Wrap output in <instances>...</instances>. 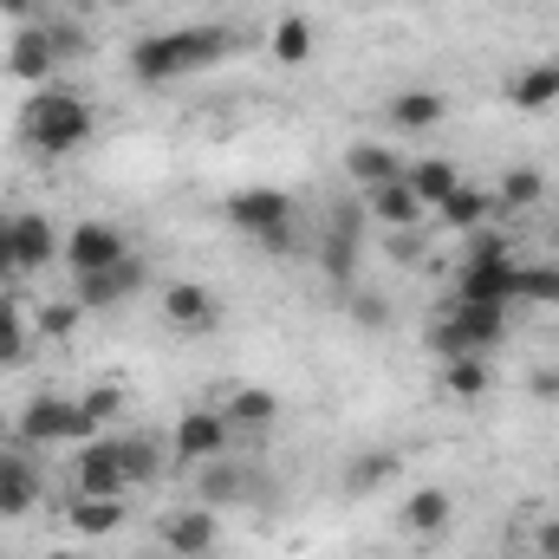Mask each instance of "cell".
<instances>
[{
  "instance_id": "1",
  "label": "cell",
  "mask_w": 559,
  "mask_h": 559,
  "mask_svg": "<svg viewBox=\"0 0 559 559\" xmlns=\"http://www.w3.org/2000/svg\"><path fill=\"white\" fill-rule=\"evenodd\" d=\"M241 46V33L235 26H176V33H143L138 46H131V79L138 85H176V79H189V72H209L215 59H228Z\"/></svg>"
},
{
  "instance_id": "2",
  "label": "cell",
  "mask_w": 559,
  "mask_h": 559,
  "mask_svg": "<svg viewBox=\"0 0 559 559\" xmlns=\"http://www.w3.org/2000/svg\"><path fill=\"white\" fill-rule=\"evenodd\" d=\"M85 138H92V105L66 85H39L20 105V143L33 156H72Z\"/></svg>"
},
{
  "instance_id": "3",
  "label": "cell",
  "mask_w": 559,
  "mask_h": 559,
  "mask_svg": "<svg viewBox=\"0 0 559 559\" xmlns=\"http://www.w3.org/2000/svg\"><path fill=\"white\" fill-rule=\"evenodd\" d=\"M92 436H105L98 423L85 417V404H66V397H33L20 417H13V442L20 449H52V442H92Z\"/></svg>"
},
{
  "instance_id": "4",
  "label": "cell",
  "mask_w": 559,
  "mask_h": 559,
  "mask_svg": "<svg viewBox=\"0 0 559 559\" xmlns=\"http://www.w3.org/2000/svg\"><path fill=\"white\" fill-rule=\"evenodd\" d=\"M228 228H241L248 241H261V248H293V195H280V189H235L228 195Z\"/></svg>"
},
{
  "instance_id": "5",
  "label": "cell",
  "mask_w": 559,
  "mask_h": 559,
  "mask_svg": "<svg viewBox=\"0 0 559 559\" xmlns=\"http://www.w3.org/2000/svg\"><path fill=\"white\" fill-rule=\"evenodd\" d=\"M72 495H131L124 449H118V436H111V429L72 449Z\"/></svg>"
},
{
  "instance_id": "6",
  "label": "cell",
  "mask_w": 559,
  "mask_h": 559,
  "mask_svg": "<svg viewBox=\"0 0 559 559\" xmlns=\"http://www.w3.org/2000/svg\"><path fill=\"white\" fill-rule=\"evenodd\" d=\"M131 248H124V228L118 222H72V235L59 241V261L72 267V280L85 274H105V267H118Z\"/></svg>"
},
{
  "instance_id": "7",
  "label": "cell",
  "mask_w": 559,
  "mask_h": 559,
  "mask_svg": "<svg viewBox=\"0 0 559 559\" xmlns=\"http://www.w3.org/2000/svg\"><path fill=\"white\" fill-rule=\"evenodd\" d=\"M455 299H468V306H508V299H521V267L508 261V248L501 254H468L462 274H455Z\"/></svg>"
},
{
  "instance_id": "8",
  "label": "cell",
  "mask_w": 559,
  "mask_h": 559,
  "mask_svg": "<svg viewBox=\"0 0 559 559\" xmlns=\"http://www.w3.org/2000/svg\"><path fill=\"white\" fill-rule=\"evenodd\" d=\"M52 72H59V52H52L46 20L13 26V39H7V79H20V85H46Z\"/></svg>"
},
{
  "instance_id": "9",
  "label": "cell",
  "mask_w": 559,
  "mask_h": 559,
  "mask_svg": "<svg viewBox=\"0 0 559 559\" xmlns=\"http://www.w3.org/2000/svg\"><path fill=\"white\" fill-rule=\"evenodd\" d=\"M169 442H176V462H215V455H228V423L215 404H195L176 417Z\"/></svg>"
},
{
  "instance_id": "10",
  "label": "cell",
  "mask_w": 559,
  "mask_h": 559,
  "mask_svg": "<svg viewBox=\"0 0 559 559\" xmlns=\"http://www.w3.org/2000/svg\"><path fill=\"white\" fill-rule=\"evenodd\" d=\"M222 423H228V436H267L280 423V397L267 391V384H228L222 391Z\"/></svg>"
},
{
  "instance_id": "11",
  "label": "cell",
  "mask_w": 559,
  "mask_h": 559,
  "mask_svg": "<svg viewBox=\"0 0 559 559\" xmlns=\"http://www.w3.org/2000/svg\"><path fill=\"white\" fill-rule=\"evenodd\" d=\"M215 540H222V514L202 508V501H195V508H176V514L163 521V547L176 559H209Z\"/></svg>"
},
{
  "instance_id": "12",
  "label": "cell",
  "mask_w": 559,
  "mask_h": 559,
  "mask_svg": "<svg viewBox=\"0 0 559 559\" xmlns=\"http://www.w3.org/2000/svg\"><path fill=\"white\" fill-rule=\"evenodd\" d=\"M163 319H169L182 338H202V332H215L222 306H215V293H209L202 280H169V293H163Z\"/></svg>"
},
{
  "instance_id": "13",
  "label": "cell",
  "mask_w": 559,
  "mask_h": 559,
  "mask_svg": "<svg viewBox=\"0 0 559 559\" xmlns=\"http://www.w3.org/2000/svg\"><path fill=\"white\" fill-rule=\"evenodd\" d=\"M39 468H33V455L20 449V442H7L0 449V521H20V514H33L39 508Z\"/></svg>"
},
{
  "instance_id": "14",
  "label": "cell",
  "mask_w": 559,
  "mask_h": 559,
  "mask_svg": "<svg viewBox=\"0 0 559 559\" xmlns=\"http://www.w3.org/2000/svg\"><path fill=\"white\" fill-rule=\"evenodd\" d=\"M59 241H66V235H59L39 209H20V215H13V267H20V274L52 267V261H59Z\"/></svg>"
},
{
  "instance_id": "15",
  "label": "cell",
  "mask_w": 559,
  "mask_h": 559,
  "mask_svg": "<svg viewBox=\"0 0 559 559\" xmlns=\"http://www.w3.org/2000/svg\"><path fill=\"white\" fill-rule=\"evenodd\" d=\"M138 286H143V261H138V254H124V261H118V267H105V274L72 280V299H79L85 312H105V306H124Z\"/></svg>"
},
{
  "instance_id": "16",
  "label": "cell",
  "mask_w": 559,
  "mask_h": 559,
  "mask_svg": "<svg viewBox=\"0 0 559 559\" xmlns=\"http://www.w3.org/2000/svg\"><path fill=\"white\" fill-rule=\"evenodd\" d=\"M436 384H442L449 404H481L495 391V365H488V352H462V358H442Z\"/></svg>"
},
{
  "instance_id": "17",
  "label": "cell",
  "mask_w": 559,
  "mask_h": 559,
  "mask_svg": "<svg viewBox=\"0 0 559 559\" xmlns=\"http://www.w3.org/2000/svg\"><path fill=\"white\" fill-rule=\"evenodd\" d=\"M365 215H371L384 235H397V228H417L429 209L417 202V189L397 176V182H384V189H365Z\"/></svg>"
},
{
  "instance_id": "18",
  "label": "cell",
  "mask_w": 559,
  "mask_h": 559,
  "mask_svg": "<svg viewBox=\"0 0 559 559\" xmlns=\"http://www.w3.org/2000/svg\"><path fill=\"white\" fill-rule=\"evenodd\" d=\"M66 527H72L79 540L118 534V527H124V495H72V501H66Z\"/></svg>"
},
{
  "instance_id": "19",
  "label": "cell",
  "mask_w": 559,
  "mask_h": 559,
  "mask_svg": "<svg viewBox=\"0 0 559 559\" xmlns=\"http://www.w3.org/2000/svg\"><path fill=\"white\" fill-rule=\"evenodd\" d=\"M404 182L417 189V202L436 215V209H442L468 176H462V163H449V156H423V163H404Z\"/></svg>"
},
{
  "instance_id": "20",
  "label": "cell",
  "mask_w": 559,
  "mask_h": 559,
  "mask_svg": "<svg viewBox=\"0 0 559 559\" xmlns=\"http://www.w3.org/2000/svg\"><path fill=\"white\" fill-rule=\"evenodd\" d=\"M449 319H455V332H462L468 352H495L508 338V306H468V299H455Z\"/></svg>"
},
{
  "instance_id": "21",
  "label": "cell",
  "mask_w": 559,
  "mask_h": 559,
  "mask_svg": "<svg viewBox=\"0 0 559 559\" xmlns=\"http://www.w3.org/2000/svg\"><path fill=\"white\" fill-rule=\"evenodd\" d=\"M345 176H352L358 189H384V182L404 176V156H397L391 143H352V150H345Z\"/></svg>"
},
{
  "instance_id": "22",
  "label": "cell",
  "mask_w": 559,
  "mask_h": 559,
  "mask_svg": "<svg viewBox=\"0 0 559 559\" xmlns=\"http://www.w3.org/2000/svg\"><path fill=\"white\" fill-rule=\"evenodd\" d=\"M325 274L338 293H352L358 286V215L345 209L338 222H332V235H325Z\"/></svg>"
},
{
  "instance_id": "23",
  "label": "cell",
  "mask_w": 559,
  "mask_h": 559,
  "mask_svg": "<svg viewBox=\"0 0 559 559\" xmlns=\"http://www.w3.org/2000/svg\"><path fill=\"white\" fill-rule=\"evenodd\" d=\"M488 215H495V195L488 189H475V182H462L442 209H436V228H455V235H475V228H488Z\"/></svg>"
},
{
  "instance_id": "24",
  "label": "cell",
  "mask_w": 559,
  "mask_h": 559,
  "mask_svg": "<svg viewBox=\"0 0 559 559\" xmlns=\"http://www.w3.org/2000/svg\"><path fill=\"white\" fill-rule=\"evenodd\" d=\"M195 501H202V508H215V514H222V508H241V501H248V475H241L235 462H222V455H215V462H202Z\"/></svg>"
},
{
  "instance_id": "25",
  "label": "cell",
  "mask_w": 559,
  "mask_h": 559,
  "mask_svg": "<svg viewBox=\"0 0 559 559\" xmlns=\"http://www.w3.org/2000/svg\"><path fill=\"white\" fill-rule=\"evenodd\" d=\"M442 111H449V105H442V92H397V98L384 105V124L417 138V131H436V124H442Z\"/></svg>"
},
{
  "instance_id": "26",
  "label": "cell",
  "mask_w": 559,
  "mask_h": 559,
  "mask_svg": "<svg viewBox=\"0 0 559 559\" xmlns=\"http://www.w3.org/2000/svg\"><path fill=\"white\" fill-rule=\"evenodd\" d=\"M26 352H33V312L13 293H0V371H20Z\"/></svg>"
},
{
  "instance_id": "27",
  "label": "cell",
  "mask_w": 559,
  "mask_h": 559,
  "mask_svg": "<svg viewBox=\"0 0 559 559\" xmlns=\"http://www.w3.org/2000/svg\"><path fill=\"white\" fill-rule=\"evenodd\" d=\"M449 521H455V501H449V488H417V495L404 501V534H417V540H436Z\"/></svg>"
},
{
  "instance_id": "28",
  "label": "cell",
  "mask_w": 559,
  "mask_h": 559,
  "mask_svg": "<svg viewBox=\"0 0 559 559\" xmlns=\"http://www.w3.org/2000/svg\"><path fill=\"white\" fill-rule=\"evenodd\" d=\"M397 468H404V462H397L391 449H365V455L345 468V495H352V501H365V495L391 488V481H397Z\"/></svg>"
},
{
  "instance_id": "29",
  "label": "cell",
  "mask_w": 559,
  "mask_h": 559,
  "mask_svg": "<svg viewBox=\"0 0 559 559\" xmlns=\"http://www.w3.org/2000/svg\"><path fill=\"white\" fill-rule=\"evenodd\" d=\"M508 105H514V111H534V118H547V111L559 105L554 72H547V66H521V72L508 79Z\"/></svg>"
},
{
  "instance_id": "30",
  "label": "cell",
  "mask_w": 559,
  "mask_h": 559,
  "mask_svg": "<svg viewBox=\"0 0 559 559\" xmlns=\"http://www.w3.org/2000/svg\"><path fill=\"white\" fill-rule=\"evenodd\" d=\"M547 195V176L534 169V163H514V169H501V182H495V209H534Z\"/></svg>"
},
{
  "instance_id": "31",
  "label": "cell",
  "mask_w": 559,
  "mask_h": 559,
  "mask_svg": "<svg viewBox=\"0 0 559 559\" xmlns=\"http://www.w3.org/2000/svg\"><path fill=\"white\" fill-rule=\"evenodd\" d=\"M79 325H85V306H79V299H46V306L33 312V332L52 338V345H66Z\"/></svg>"
},
{
  "instance_id": "32",
  "label": "cell",
  "mask_w": 559,
  "mask_h": 559,
  "mask_svg": "<svg viewBox=\"0 0 559 559\" xmlns=\"http://www.w3.org/2000/svg\"><path fill=\"white\" fill-rule=\"evenodd\" d=\"M274 59L280 66H306L312 59V20L306 13H286L274 26Z\"/></svg>"
},
{
  "instance_id": "33",
  "label": "cell",
  "mask_w": 559,
  "mask_h": 559,
  "mask_svg": "<svg viewBox=\"0 0 559 559\" xmlns=\"http://www.w3.org/2000/svg\"><path fill=\"white\" fill-rule=\"evenodd\" d=\"M79 404H85V417L98 423V429H118L124 423V378H98Z\"/></svg>"
},
{
  "instance_id": "34",
  "label": "cell",
  "mask_w": 559,
  "mask_h": 559,
  "mask_svg": "<svg viewBox=\"0 0 559 559\" xmlns=\"http://www.w3.org/2000/svg\"><path fill=\"white\" fill-rule=\"evenodd\" d=\"M118 449H124V475H131V488L156 481V468H163V449H156V436H118Z\"/></svg>"
},
{
  "instance_id": "35",
  "label": "cell",
  "mask_w": 559,
  "mask_h": 559,
  "mask_svg": "<svg viewBox=\"0 0 559 559\" xmlns=\"http://www.w3.org/2000/svg\"><path fill=\"white\" fill-rule=\"evenodd\" d=\"M521 299H534V306H559V261H534V267H521Z\"/></svg>"
},
{
  "instance_id": "36",
  "label": "cell",
  "mask_w": 559,
  "mask_h": 559,
  "mask_svg": "<svg viewBox=\"0 0 559 559\" xmlns=\"http://www.w3.org/2000/svg\"><path fill=\"white\" fill-rule=\"evenodd\" d=\"M352 319H358L365 332H384V325H391V299H384V293H365V286H352Z\"/></svg>"
},
{
  "instance_id": "37",
  "label": "cell",
  "mask_w": 559,
  "mask_h": 559,
  "mask_svg": "<svg viewBox=\"0 0 559 559\" xmlns=\"http://www.w3.org/2000/svg\"><path fill=\"white\" fill-rule=\"evenodd\" d=\"M527 547L540 559H559V514H527Z\"/></svg>"
},
{
  "instance_id": "38",
  "label": "cell",
  "mask_w": 559,
  "mask_h": 559,
  "mask_svg": "<svg viewBox=\"0 0 559 559\" xmlns=\"http://www.w3.org/2000/svg\"><path fill=\"white\" fill-rule=\"evenodd\" d=\"M46 33H52V52H59V66L85 52V33H79V26H46Z\"/></svg>"
},
{
  "instance_id": "39",
  "label": "cell",
  "mask_w": 559,
  "mask_h": 559,
  "mask_svg": "<svg viewBox=\"0 0 559 559\" xmlns=\"http://www.w3.org/2000/svg\"><path fill=\"white\" fill-rule=\"evenodd\" d=\"M527 391H534L540 404H559V365H534V378H527Z\"/></svg>"
},
{
  "instance_id": "40",
  "label": "cell",
  "mask_w": 559,
  "mask_h": 559,
  "mask_svg": "<svg viewBox=\"0 0 559 559\" xmlns=\"http://www.w3.org/2000/svg\"><path fill=\"white\" fill-rule=\"evenodd\" d=\"M13 215H0V280H13Z\"/></svg>"
},
{
  "instance_id": "41",
  "label": "cell",
  "mask_w": 559,
  "mask_h": 559,
  "mask_svg": "<svg viewBox=\"0 0 559 559\" xmlns=\"http://www.w3.org/2000/svg\"><path fill=\"white\" fill-rule=\"evenodd\" d=\"M0 20L26 26V20H39V0H0Z\"/></svg>"
},
{
  "instance_id": "42",
  "label": "cell",
  "mask_w": 559,
  "mask_h": 559,
  "mask_svg": "<svg viewBox=\"0 0 559 559\" xmlns=\"http://www.w3.org/2000/svg\"><path fill=\"white\" fill-rule=\"evenodd\" d=\"M7 442H13V417H7V411H0V449H7Z\"/></svg>"
},
{
  "instance_id": "43",
  "label": "cell",
  "mask_w": 559,
  "mask_h": 559,
  "mask_svg": "<svg viewBox=\"0 0 559 559\" xmlns=\"http://www.w3.org/2000/svg\"><path fill=\"white\" fill-rule=\"evenodd\" d=\"M547 72H554V92H559V59H547Z\"/></svg>"
},
{
  "instance_id": "44",
  "label": "cell",
  "mask_w": 559,
  "mask_h": 559,
  "mask_svg": "<svg viewBox=\"0 0 559 559\" xmlns=\"http://www.w3.org/2000/svg\"><path fill=\"white\" fill-rule=\"evenodd\" d=\"M98 7H124V0H98Z\"/></svg>"
}]
</instances>
